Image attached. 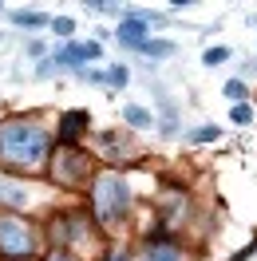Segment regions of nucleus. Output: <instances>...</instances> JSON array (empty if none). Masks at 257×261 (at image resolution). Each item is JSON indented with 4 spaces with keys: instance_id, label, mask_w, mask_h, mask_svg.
<instances>
[{
    "instance_id": "f257e3e1",
    "label": "nucleus",
    "mask_w": 257,
    "mask_h": 261,
    "mask_svg": "<svg viewBox=\"0 0 257 261\" xmlns=\"http://www.w3.org/2000/svg\"><path fill=\"white\" fill-rule=\"evenodd\" d=\"M48 150H52V135L40 123L16 119V123L0 127V166H8V170H36V166H44Z\"/></svg>"
},
{
    "instance_id": "f03ea898",
    "label": "nucleus",
    "mask_w": 257,
    "mask_h": 261,
    "mask_svg": "<svg viewBox=\"0 0 257 261\" xmlns=\"http://www.w3.org/2000/svg\"><path fill=\"white\" fill-rule=\"evenodd\" d=\"M131 206V186L119 174H99L95 178V218L103 226H115Z\"/></svg>"
},
{
    "instance_id": "7ed1b4c3",
    "label": "nucleus",
    "mask_w": 257,
    "mask_h": 261,
    "mask_svg": "<svg viewBox=\"0 0 257 261\" xmlns=\"http://www.w3.org/2000/svg\"><path fill=\"white\" fill-rule=\"evenodd\" d=\"M32 249H36L32 229L24 226L20 218H12V214L4 210V214H0V253H4V257H28Z\"/></svg>"
},
{
    "instance_id": "20e7f679",
    "label": "nucleus",
    "mask_w": 257,
    "mask_h": 261,
    "mask_svg": "<svg viewBox=\"0 0 257 261\" xmlns=\"http://www.w3.org/2000/svg\"><path fill=\"white\" fill-rule=\"evenodd\" d=\"M103 56L99 44H64V48L56 51V67H83L87 60H95Z\"/></svg>"
},
{
    "instance_id": "39448f33",
    "label": "nucleus",
    "mask_w": 257,
    "mask_h": 261,
    "mask_svg": "<svg viewBox=\"0 0 257 261\" xmlns=\"http://www.w3.org/2000/svg\"><path fill=\"white\" fill-rule=\"evenodd\" d=\"M87 163H83V154L75 147L71 150H60V159H56V182H80Z\"/></svg>"
},
{
    "instance_id": "423d86ee",
    "label": "nucleus",
    "mask_w": 257,
    "mask_h": 261,
    "mask_svg": "<svg viewBox=\"0 0 257 261\" xmlns=\"http://www.w3.org/2000/svg\"><path fill=\"white\" fill-rule=\"evenodd\" d=\"M146 32H150V24H146L143 16H127L123 24H119V44H127V48H143L146 44Z\"/></svg>"
},
{
    "instance_id": "0eeeda50",
    "label": "nucleus",
    "mask_w": 257,
    "mask_h": 261,
    "mask_svg": "<svg viewBox=\"0 0 257 261\" xmlns=\"http://www.w3.org/2000/svg\"><path fill=\"white\" fill-rule=\"evenodd\" d=\"M139 51L150 56V60H166V56H174V44H170V40H146Z\"/></svg>"
},
{
    "instance_id": "6e6552de",
    "label": "nucleus",
    "mask_w": 257,
    "mask_h": 261,
    "mask_svg": "<svg viewBox=\"0 0 257 261\" xmlns=\"http://www.w3.org/2000/svg\"><path fill=\"white\" fill-rule=\"evenodd\" d=\"M0 202H4V206H24V202H28V194H24L20 186H12V182L0 178Z\"/></svg>"
},
{
    "instance_id": "1a4fd4ad",
    "label": "nucleus",
    "mask_w": 257,
    "mask_h": 261,
    "mask_svg": "<svg viewBox=\"0 0 257 261\" xmlns=\"http://www.w3.org/2000/svg\"><path fill=\"white\" fill-rule=\"evenodd\" d=\"M16 28H44V24H52L48 16H44V12H40V8H36V12H16Z\"/></svg>"
},
{
    "instance_id": "9d476101",
    "label": "nucleus",
    "mask_w": 257,
    "mask_h": 261,
    "mask_svg": "<svg viewBox=\"0 0 257 261\" xmlns=\"http://www.w3.org/2000/svg\"><path fill=\"white\" fill-rule=\"evenodd\" d=\"M83 123H87V111H67L64 115V139H75Z\"/></svg>"
},
{
    "instance_id": "9b49d317",
    "label": "nucleus",
    "mask_w": 257,
    "mask_h": 261,
    "mask_svg": "<svg viewBox=\"0 0 257 261\" xmlns=\"http://www.w3.org/2000/svg\"><path fill=\"white\" fill-rule=\"evenodd\" d=\"M146 261H182V253H178L174 245H150Z\"/></svg>"
},
{
    "instance_id": "f8f14e48",
    "label": "nucleus",
    "mask_w": 257,
    "mask_h": 261,
    "mask_svg": "<svg viewBox=\"0 0 257 261\" xmlns=\"http://www.w3.org/2000/svg\"><path fill=\"white\" fill-rule=\"evenodd\" d=\"M123 119H127L131 127H150V111H146V107H127V111H123Z\"/></svg>"
},
{
    "instance_id": "ddd939ff",
    "label": "nucleus",
    "mask_w": 257,
    "mask_h": 261,
    "mask_svg": "<svg viewBox=\"0 0 257 261\" xmlns=\"http://www.w3.org/2000/svg\"><path fill=\"white\" fill-rule=\"evenodd\" d=\"M229 56H234V51H229V48H210L206 56H202V64H206V67H218V64H225Z\"/></svg>"
},
{
    "instance_id": "4468645a",
    "label": "nucleus",
    "mask_w": 257,
    "mask_h": 261,
    "mask_svg": "<svg viewBox=\"0 0 257 261\" xmlns=\"http://www.w3.org/2000/svg\"><path fill=\"white\" fill-rule=\"evenodd\" d=\"M52 32H56V36H67V40H71V32H75V20H67V16L52 20Z\"/></svg>"
},
{
    "instance_id": "2eb2a0df",
    "label": "nucleus",
    "mask_w": 257,
    "mask_h": 261,
    "mask_svg": "<svg viewBox=\"0 0 257 261\" xmlns=\"http://www.w3.org/2000/svg\"><path fill=\"white\" fill-rule=\"evenodd\" d=\"M229 119H234V123H238V127H245V123H249V119H253V111H249V107H245V103H238V107H234V111H229Z\"/></svg>"
},
{
    "instance_id": "dca6fc26",
    "label": "nucleus",
    "mask_w": 257,
    "mask_h": 261,
    "mask_svg": "<svg viewBox=\"0 0 257 261\" xmlns=\"http://www.w3.org/2000/svg\"><path fill=\"white\" fill-rule=\"evenodd\" d=\"M225 95H229V99H238V103H241V99H245V83H241V80L225 83Z\"/></svg>"
},
{
    "instance_id": "f3484780",
    "label": "nucleus",
    "mask_w": 257,
    "mask_h": 261,
    "mask_svg": "<svg viewBox=\"0 0 257 261\" xmlns=\"http://www.w3.org/2000/svg\"><path fill=\"white\" fill-rule=\"evenodd\" d=\"M210 139H218V127H198L194 130V143H210Z\"/></svg>"
},
{
    "instance_id": "a211bd4d",
    "label": "nucleus",
    "mask_w": 257,
    "mask_h": 261,
    "mask_svg": "<svg viewBox=\"0 0 257 261\" xmlns=\"http://www.w3.org/2000/svg\"><path fill=\"white\" fill-rule=\"evenodd\" d=\"M107 83L123 87V83H127V71H123V67H111V71H107Z\"/></svg>"
},
{
    "instance_id": "6ab92c4d",
    "label": "nucleus",
    "mask_w": 257,
    "mask_h": 261,
    "mask_svg": "<svg viewBox=\"0 0 257 261\" xmlns=\"http://www.w3.org/2000/svg\"><path fill=\"white\" fill-rule=\"evenodd\" d=\"M52 261H71V257H67L64 249H56V253H52Z\"/></svg>"
}]
</instances>
